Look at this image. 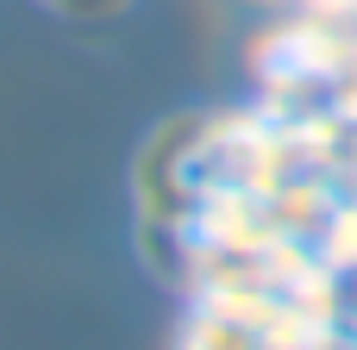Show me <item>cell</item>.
<instances>
[{"label":"cell","mask_w":357,"mask_h":350,"mask_svg":"<svg viewBox=\"0 0 357 350\" xmlns=\"http://www.w3.org/2000/svg\"><path fill=\"white\" fill-rule=\"evenodd\" d=\"M56 13H75V19H100V13H119L126 0H50Z\"/></svg>","instance_id":"cell-1"}]
</instances>
